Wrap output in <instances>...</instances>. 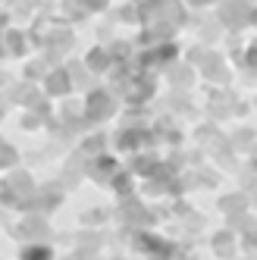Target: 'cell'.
Listing matches in <instances>:
<instances>
[{"mask_svg":"<svg viewBox=\"0 0 257 260\" xmlns=\"http://www.w3.org/2000/svg\"><path fill=\"white\" fill-rule=\"evenodd\" d=\"M138 248H144V254H154V257H170V251H173L167 241H160L154 235H141L138 238Z\"/></svg>","mask_w":257,"mask_h":260,"instance_id":"cell-1","label":"cell"},{"mask_svg":"<svg viewBox=\"0 0 257 260\" xmlns=\"http://www.w3.org/2000/svg\"><path fill=\"white\" fill-rule=\"evenodd\" d=\"M53 254H50V248H44V245H31V248H25L22 251V260H50Z\"/></svg>","mask_w":257,"mask_h":260,"instance_id":"cell-2","label":"cell"},{"mask_svg":"<svg viewBox=\"0 0 257 260\" xmlns=\"http://www.w3.org/2000/svg\"><path fill=\"white\" fill-rule=\"evenodd\" d=\"M216 248H219L216 254H223V257H229V254H232V241H229V238H216Z\"/></svg>","mask_w":257,"mask_h":260,"instance_id":"cell-3","label":"cell"}]
</instances>
